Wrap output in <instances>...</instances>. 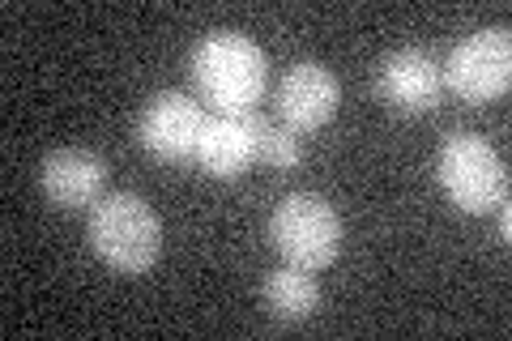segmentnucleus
<instances>
[{
    "instance_id": "1",
    "label": "nucleus",
    "mask_w": 512,
    "mask_h": 341,
    "mask_svg": "<svg viewBox=\"0 0 512 341\" xmlns=\"http://www.w3.org/2000/svg\"><path fill=\"white\" fill-rule=\"evenodd\" d=\"M192 81L214 116H248L256 111L269 81L265 52L239 30H214L192 47Z\"/></svg>"
},
{
    "instance_id": "2",
    "label": "nucleus",
    "mask_w": 512,
    "mask_h": 341,
    "mask_svg": "<svg viewBox=\"0 0 512 341\" xmlns=\"http://www.w3.org/2000/svg\"><path fill=\"white\" fill-rule=\"evenodd\" d=\"M86 239L103 265L146 273L163 256V222L137 192H107L86 218Z\"/></svg>"
},
{
    "instance_id": "3",
    "label": "nucleus",
    "mask_w": 512,
    "mask_h": 341,
    "mask_svg": "<svg viewBox=\"0 0 512 341\" xmlns=\"http://www.w3.org/2000/svg\"><path fill=\"white\" fill-rule=\"evenodd\" d=\"M269 239L286 265L295 269H329L342 252V218L325 197L316 192H291L278 201L274 218H269Z\"/></svg>"
},
{
    "instance_id": "4",
    "label": "nucleus",
    "mask_w": 512,
    "mask_h": 341,
    "mask_svg": "<svg viewBox=\"0 0 512 341\" xmlns=\"http://www.w3.org/2000/svg\"><path fill=\"white\" fill-rule=\"evenodd\" d=\"M440 188L466 214H491L508 201V171L495 145L478 133H448L436 158Z\"/></svg>"
},
{
    "instance_id": "5",
    "label": "nucleus",
    "mask_w": 512,
    "mask_h": 341,
    "mask_svg": "<svg viewBox=\"0 0 512 341\" xmlns=\"http://www.w3.org/2000/svg\"><path fill=\"white\" fill-rule=\"evenodd\" d=\"M444 90H453L466 103H491L512 86V35L508 26L474 30L470 39L453 47V56L440 64Z\"/></svg>"
},
{
    "instance_id": "6",
    "label": "nucleus",
    "mask_w": 512,
    "mask_h": 341,
    "mask_svg": "<svg viewBox=\"0 0 512 341\" xmlns=\"http://www.w3.org/2000/svg\"><path fill=\"white\" fill-rule=\"evenodd\" d=\"M205 128V111L197 99H188L184 90H163L154 94V99L146 103V111H141L137 120V137L141 145L163 158V162H184L197 154V137Z\"/></svg>"
},
{
    "instance_id": "7",
    "label": "nucleus",
    "mask_w": 512,
    "mask_h": 341,
    "mask_svg": "<svg viewBox=\"0 0 512 341\" xmlns=\"http://www.w3.org/2000/svg\"><path fill=\"white\" fill-rule=\"evenodd\" d=\"M376 90L384 103L406 111V116H427V111H436L440 94H444L440 64L431 60V52H423V47L389 52L376 69Z\"/></svg>"
},
{
    "instance_id": "8",
    "label": "nucleus",
    "mask_w": 512,
    "mask_h": 341,
    "mask_svg": "<svg viewBox=\"0 0 512 341\" xmlns=\"http://www.w3.org/2000/svg\"><path fill=\"white\" fill-rule=\"evenodd\" d=\"M342 103V86L333 69L316 60H299L286 69L282 86H278V116L291 133H312V128L329 124L333 111Z\"/></svg>"
},
{
    "instance_id": "9",
    "label": "nucleus",
    "mask_w": 512,
    "mask_h": 341,
    "mask_svg": "<svg viewBox=\"0 0 512 341\" xmlns=\"http://www.w3.org/2000/svg\"><path fill=\"white\" fill-rule=\"evenodd\" d=\"M39 184L60 209H94L107 188V162L94 150H52L39 167Z\"/></svg>"
},
{
    "instance_id": "10",
    "label": "nucleus",
    "mask_w": 512,
    "mask_h": 341,
    "mask_svg": "<svg viewBox=\"0 0 512 341\" xmlns=\"http://www.w3.org/2000/svg\"><path fill=\"white\" fill-rule=\"evenodd\" d=\"M252 137H248V124L244 116H205V128L197 137V154L192 162L214 175V180H235L244 175V167L252 162Z\"/></svg>"
},
{
    "instance_id": "11",
    "label": "nucleus",
    "mask_w": 512,
    "mask_h": 341,
    "mask_svg": "<svg viewBox=\"0 0 512 341\" xmlns=\"http://www.w3.org/2000/svg\"><path fill=\"white\" fill-rule=\"evenodd\" d=\"M261 299L269 307V316L278 324H299L316 312L320 303V286L308 269H295V265H282L274 273H265L261 282Z\"/></svg>"
},
{
    "instance_id": "12",
    "label": "nucleus",
    "mask_w": 512,
    "mask_h": 341,
    "mask_svg": "<svg viewBox=\"0 0 512 341\" xmlns=\"http://www.w3.org/2000/svg\"><path fill=\"white\" fill-rule=\"evenodd\" d=\"M244 124H248V137H252V154L261 162H269V167H299V158H303L299 133L261 116V111H248Z\"/></svg>"
},
{
    "instance_id": "13",
    "label": "nucleus",
    "mask_w": 512,
    "mask_h": 341,
    "mask_svg": "<svg viewBox=\"0 0 512 341\" xmlns=\"http://www.w3.org/2000/svg\"><path fill=\"white\" fill-rule=\"evenodd\" d=\"M495 214H500V235H504V239H512V214H508V201H504L500 209H495Z\"/></svg>"
}]
</instances>
